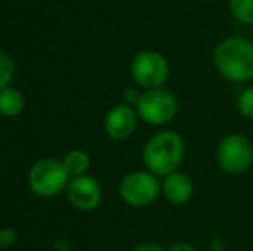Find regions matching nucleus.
<instances>
[{"label": "nucleus", "instance_id": "nucleus-11", "mask_svg": "<svg viewBox=\"0 0 253 251\" xmlns=\"http://www.w3.org/2000/svg\"><path fill=\"white\" fill-rule=\"evenodd\" d=\"M24 108V97L16 88H3L0 91V114L5 117H16Z\"/></svg>", "mask_w": 253, "mask_h": 251}, {"label": "nucleus", "instance_id": "nucleus-14", "mask_svg": "<svg viewBox=\"0 0 253 251\" xmlns=\"http://www.w3.org/2000/svg\"><path fill=\"white\" fill-rule=\"evenodd\" d=\"M14 76V61L7 52L0 50V91L9 86Z\"/></svg>", "mask_w": 253, "mask_h": 251}, {"label": "nucleus", "instance_id": "nucleus-3", "mask_svg": "<svg viewBox=\"0 0 253 251\" xmlns=\"http://www.w3.org/2000/svg\"><path fill=\"white\" fill-rule=\"evenodd\" d=\"M134 108L143 122L150 126H164L176 117L179 104L172 91L166 88H155L141 93Z\"/></svg>", "mask_w": 253, "mask_h": 251}, {"label": "nucleus", "instance_id": "nucleus-9", "mask_svg": "<svg viewBox=\"0 0 253 251\" xmlns=\"http://www.w3.org/2000/svg\"><path fill=\"white\" fill-rule=\"evenodd\" d=\"M138 114L136 108L131 105L123 104L116 105L109 110L105 117V133L110 140L114 141H124L134 133L138 124Z\"/></svg>", "mask_w": 253, "mask_h": 251}, {"label": "nucleus", "instance_id": "nucleus-13", "mask_svg": "<svg viewBox=\"0 0 253 251\" xmlns=\"http://www.w3.org/2000/svg\"><path fill=\"white\" fill-rule=\"evenodd\" d=\"M229 10L236 21L253 24V0H229Z\"/></svg>", "mask_w": 253, "mask_h": 251}, {"label": "nucleus", "instance_id": "nucleus-17", "mask_svg": "<svg viewBox=\"0 0 253 251\" xmlns=\"http://www.w3.org/2000/svg\"><path fill=\"white\" fill-rule=\"evenodd\" d=\"M141 93L136 90V88H127L126 91H124V98H126L127 105H136L138 100H140Z\"/></svg>", "mask_w": 253, "mask_h": 251}, {"label": "nucleus", "instance_id": "nucleus-19", "mask_svg": "<svg viewBox=\"0 0 253 251\" xmlns=\"http://www.w3.org/2000/svg\"><path fill=\"white\" fill-rule=\"evenodd\" d=\"M133 251H167V250L162 248L160 245H155V243H145V245L136 246Z\"/></svg>", "mask_w": 253, "mask_h": 251}, {"label": "nucleus", "instance_id": "nucleus-15", "mask_svg": "<svg viewBox=\"0 0 253 251\" xmlns=\"http://www.w3.org/2000/svg\"><path fill=\"white\" fill-rule=\"evenodd\" d=\"M238 110L243 117L247 119H253V86L252 88H247L240 93L238 97Z\"/></svg>", "mask_w": 253, "mask_h": 251}, {"label": "nucleus", "instance_id": "nucleus-6", "mask_svg": "<svg viewBox=\"0 0 253 251\" xmlns=\"http://www.w3.org/2000/svg\"><path fill=\"white\" fill-rule=\"evenodd\" d=\"M28 181L35 194L42 198H52L67 189L69 174L62 162L55 158H43L31 167Z\"/></svg>", "mask_w": 253, "mask_h": 251}, {"label": "nucleus", "instance_id": "nucleus-2", "mask_svg": "<svg viewBox=\"0 0 253 251\" xmlns=\"http://www.w3.org/2000/svg\"><path fill=\"white\" fill-rule=\"evenodd\" d=\"M213 64L224 79L247 83L253 79V43L241 36L226 38L213 50Z\"/></svg>", "mask_w": 253, "mask_h": 251}, {"label": "nucleus", "instance_id": "nucleus-8", "mask_svg": "<svg viewBox=\"0 0 253 251\" xmlns=\"http://www.w3.org/2000/svg\"><path fill=\"white\" fill-rule=\"evenodd\" d=\"M67 198L71 205L80 212H91L100 205L102 188L95 178L78 176L67 184Z\"/></svg>", "mask_w": 253, "mask_h": 251}, {"label": "nucleus", "instance_id": "nucleus-16", "mask_svg": "<svg viewBox=\"0 0 253 251\" xmlns=\"http://www.w3.org/2000/svg\"><path fill=\"white\" fill-rule=\"evenodd\" d=\"M16 241H17V234L14 229H10V227L0 229V248H9V246H12Z\"/></svg>", "mask_w": 253, "mask_h": 251}, {"label": "nucleus", "instance_id": "nucleus-7", "mask_svg": "<svg viewBox=\"0 0 253 251\" xmlns=\"http://www.w3.org/2000/svg\"><path fill=\"white\" fill-rule=\"evenodd\" d=\"M131 76L134 83L145 90L164 88L169 79V62L159 52L143 50L131 61Z\"/></svg>", "mask_w": 253, "mask_h": 251}, {"label": "nucleus", "instance_id": "nucleus-12", "mask_svg": "<svg viewBox=\"0 0 253 251\" xmlns=\"http://www.w3.org/2000/svg\"><path fill=\"white\" fill-rule=\"evenodd\" d=\"M62 164L69 178H78V176L86 174L88 167H90V157L83 150H73L64 157Z\"/></svg>", "mask_w": 253, "mask_h": 251}, {"label": "nucleus", "instance_id": "nucleus-5", "mask_svg": "<svg viewBox=\"0 0 253 251\" xmlns=\"http://www.w3.org/2000/svg\"><path fill=\"white\" fill-rule=\"evenodd\" d=\"M217 164L224 172L238 176L253 164V144L245 134L233 133L222 138L217 146Z\"/></svg>", "mask_w": 253, "mask_h": 251}, {"label": "nucleus", "instance_id": "nucleus-1", "mask_svg": "<svg viewBox=\"0 0 253 251\" xmlns=\"http://www.w3.org/2000/svg\"><path fill=\"white\" fill-rule=\"evenodd\" d=\"M184 140L176 131H160L143 146V164L157 178H167L179 171L184 158Z\"/></svg>", "mask_w": 253, "mask_h": 251}, {"label": "nucleus", "instance_id": "nucleus-10", "mask_svg": "<svg viewBox=\"0 0 253 251\" xmlns=\"http://www.w3.org/2000/svg\"><path fill=\"white\" fill-rule=\"evenodd\" d=\"M162 194L172 205H186L195 194L193 179L184 172H172L162 181Z\"/></svg>", "mask_w": 253, "mask_h": 251}, {"label": "nucleus", "instance_id": "nucleus-18", "mask_svg": "<svg viewBox=\"0 0 253 251\" xmlns=\"http://www.w3.org/2000/svg\"><path fill=\"white\" fill-rule=\"evenodd\" d=\"M167 251H197V248L188 241H177V243H172V245L167 248Z\"/></svg>", "mask_w": 253, "mask_h": 251}, {"label": "nucleus", "instance_id": "nucleus-4", "mask_svg": "<svg viewBox=\"0 0 253 251\" xmlns=\"http://www.w3.org/2000/svg\"><path fill=\"white\" fill-rule=\"evenodd\" d=\"M162 193V184L150 171L129 172L119 182V196L129 207L143 208L152 205Z\"/></svg>", "mask_w": 253, "mask_h": 251}]
</instances>
